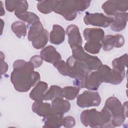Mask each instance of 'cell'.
Wrapping results in <instances>:
<instances>
[{
    "label": "cell",
    "instance_id": "cell-1",
    "mask_svg": "<svg viewBox=\"0 0 128 128\" xmlns=\"http://www.w3.org/2000/svg\"><path fill=\"white\" fill-rule=\"evenodd\" d=\"M14 70L10 74V80L16 90L19 92H28L40 79V74L34 70L30 62L18 60L13 64Z\"/></svg>",
    "mask_w": 128,
    "mask_h": 128
},
{
    "label": "cell",
    "instance_id": "cell-2",
    "mask_svg": "<svg viewBox=\"0 0 128 128\" xmlns=\"http://www.w3.org/2000/svg\"><path fill=\"white\" fill-rule=\"evenodd\" d=\"M111 118L110 112L104 106L100 112L92 108L84 110L80 114L83 125L90 128H114Z\"/></svg>",
    "mask_w": 128,
    "mask_h": 128
},
{
    "label": "cell",
    "instance_id": "cell-3",
    "mask_svg": "<svg viewBox=\"0 0 128 128\" xmlns=\"http://www.w3.org/2000/svg\"><path fill=\"white\" fill-rule=\"evenodd\" d=\"M90 0H56L54 12L62 15L66 20H74L77 16V12H83L90 6Z\"/></svg>",
    "mask_w": 128,
    "mask_h": 128
},
{
    "label": "cell",
    "instance_id": "cell-4",
    "mask_svg": "<svg viewBox=\"0 0 128 128\" xmlns=\"http://www.w3.org/2000/svg\"><path fill=\"white\" fill-rule=\"evenodd\" d=\"M68 76L74 78V84L80 88H84L86 78L90 70L86 66L72 56L67 58Z\"/></svg>",
    "mask_w": 128,
    "mask_h": 128
},
{
    "label": "cell",
    "instance_id": "cell-5",
    "mask_svg": "<svg viewBox=\"0 0 128 128\" xmlns=\"http://www.w3.org/2000/svg\"><path fill=\"white\" fill-rule=\"evenodd\" d=\"M106 106L111 114V122L114 127L120 126L127 117V102L122 104L115 96L108 98L105 102Z\"/></svg>",
    "mask_w": 128,
    "mask_h": 128
},
{
    "label": "cell",
    "instance_id": "cell-6",
    "mask_svg": "<svg viewBox=\"0 0 128 128\" xmlns=\"http://www.w3.org/2000/svg\"><path fill=\"white\" fill-rule=\"evenodd\" d=\"M28 40L32 42L34 48L39 50L44 48L47 44L48 40V32L40 21H38L30 28L28 35Z\"/></svg>",
    "mask_w": 128,
    "mask_h": 128
},
{
    "label": "cell",
    "instance_id": "cell-7",
    "mask_svg": "<svg viewBox=\"0 0 128 128\" xmlns=\"http://www.w3.org/2000/svg\"><path fill=\"white\" fill-rule=\"evenodd\" d=\"M72 56L85 64L90 70H97L102 65L100 59L92 56L84 51L82 46H79L72 49Z\"/></svg>",
    "mask_w": 128,
    "mask_h": 128
},
{
    "label": "cell",
    "instance_id": "cell-8",
    "mask_svg": "<svg viewBox=\"0 0 128 128\" xmlns=\"http://www.w3.org/2000/svg\"><path fill=\"white\" fill-rule=\"evenodd\" d=\"M97 70L100 73L102 82L110 83L112 84H120L124 78L123 74L113 68L112 69L107 65H102Z\"/></svg>",
    "mask_w": 128,
    "mask_h": 128
},
{
    "label": "cell",
    "instance_id": "cell-9",
    "mask_svg": "<svg viewBox=\"0 0 128 128\" xmlns=\"http://www.w3.org/2000/svg\"><path fill=\"white\" fill-rule=\"evenodd\" d=\"M113 21V18L107 16L102 13H90L86 12L84 22L86 25H92L102 28H107Z\"/></svg>",
    "mask_w": 128,
    "mask_h": 128
},
{
    "label": "cell",
    "instance_id": "cell-10",
    "mask_svg": "<svg viewBox=\"0 0 128 128\" xmlns=\"http://www.w3.org/2000/svg\"><path fill=\"white\" fill-rule=\"evenodd\" d=\"M101 102V98L98 92L85 90L77 98L76 104L82 108L97 106Z\"/></svg>",
    "mask_w": 128,
    "mask_h": 128
},
{
    "label": "cell",
    "instance_id": "cell-11",
    "mask_svg": "<svg viewBox=\"0 0 128 128\" xmlns=\"http://www.w3.org/2000/svg\"><path fill=\"white\" fill-rule=\"evenodd\" d=\"M102 8L104 13L108 16H114L118 12H126L128 9L127 0H108Z\"/></svg>",
    "mask_w": 128,
    "mask_h": 128
},
{
    "label": "cell",
    "instance_id": "cell-12",
    "mask_svg": "<svg viewBox=\"0 0 128 128\" xmlns=\"http://www.w3.org/2000/svg\"><path fill=\"white\" fill-rule=\"evenodd\" d=\"M125 40L122 35L116 34L115 35H107L104 36L102 40L103 50L105 51H110L114 48L122 47L124 44Z\"/></svg>",
    "mask_w": 128,
    "mask_h": 128
},
{
    "label": "cell",
    "instance_id": "cell-13",
    "mask_svg": "<svg viewBox=\"0 0 128 128\" xmlns=\"http://www.w3.org/2000/svg\"><path fill=\"white\" fill-rule=\"evenodd\" d=\"M66 32L68 36V42L72 50L82 46V40L78 27L75 24H70L67 26Z\"/></svg>",
    "mask_w": 128,
    "mask_h": 128
},
{
    "label": "cell",
    "instance_id": "cell-14",
    "mask_svg": "<svg viewBox=\"0 0 128 128\" xmlns=\"http://www.w3.org/2000/svg\"><path fill=\"white\" fill-rule=\"evenodd\" d=\"M40 54L42 60L48 63L54 64L62 60L61 55L52 46H48L44 48Z\"/></svg>",
    "mask_w": 128,
    "mask_h": 128
},
{
    "label": "cell",
    "instance_id": "cell-15",
    "mask_svg": "<svg viewBox=\"0 0 128 128\" xmlns=\"http://www.w3.org/2000/svg\"><path fill=\"white\" fill-rule=\"evenodd\" d=\"M102 82V77L98 70L90 72L86 78L84 88L91 90H96Z\"/></svg>",
    "mask_w": 128,
    "mask_h": 128
},
{
    "label": "cell",
    "instance_id": "cell-16",
    "mask_svg": "<svg viewBox=\"0 0 128 128\" xmlns=\"http://www.w3.org/2000/svg\"><path fill=\"white\" fill-rule=\"evenodd\" d=\"M52 112L54 114L64 115L70 108V102L62 98H57L52 100L51 104Z\"/></svg>",
    "mask_w": 128,
    "mask_h": 128
},
{
    "label": "cell",
    "instance_id": "cell-17",
    "mask_svg": "<svg viewBox=\"0 0 128 128\" xmlns=\"http://www.w3.org/2000/svg\"><path fill=\"white\" fill-rule=\"evenodd\" d=\"M48 90V84L44 82H38L32 89L30 94V97L35 102L43 101L44 96Z\"/></svg>",
    "mask_w": 128,
    "mask_h": 128
},
{
    "label": "cell",
    "instance_id": "cell-18",
    "mask_svg": "<svg viewBox=\"0 0 128 128\" xmlns=\"http://www.w3.org/2000/svg\"><path fill=\"white\" fill-rule=\"evenodd\" d=\"M128 14L126 12H118L114 15L110 28L115 32H120L126 28L128 22Z\"/></svg>",
    "mask_w": 128,
    "mask_h": 128
},
{
    "label": "cell",
    "instance_id": "cell-19",
    "mask_svg": "<svg viewBox=\"0 0 128 128\" xmlns=\"http://www.w3.org/2000/svg\"><path fill=\"white\" fill-rule=\"evenodd\" d=\"M83 35L87 42H100L104 37V32L100 28H86L83 32Z\"/></svg>",
    "mask_w": 128,
    "mask_h": 128
},
{
    "label": "cell",
    "instance_id": "cell-20",
    "mask_svg": "<svg viewBox=\"0 0 128 128\" xmlns=\"http://www.w3.org/2000/svg\"><path fill=\"white\" fill-rule=\"evenodd\" d=\"M5 6L6 10L14 12H26L28 4L26 0H6Z\"/></svg>",
    "mask_w": 128,
    "mask_h": 128
},
{
    "label": "cell",
    "instance_id": "cell-21",
    "mask_svg": "<svg viewBox=\"0 0 128 128\" xmlns=\"http://www.w3.org/2000/svg\"><path fill=\"white\" fill-rule=\"evenodd\" d=\"M32 109L34 113L44 118L53 112L51 104L49 103L43 102L42 101L34 102L32 105Z\"/></svg>",
    "mask_w": 128,
    "mask_h": 128
},
{
    "label": "cell",
    "instance_id": "cell-22",
    "mask_svg": "<svg viewBox=\"0 0 128 128\" xmlns=\"http://www.w3.org/2000/svg\"><path fill=\"white\" fill-rule=\"evenodd\" d=\"M65 39V31L64 28L58 24H54L52 30L50 32V42L54 44H62Z\"/></svg>",
    "mask_w": 128,
    "mask_h": 128
},
{
    "label": "cell",
    "instance_id": "cell-23",
    "mask_svg": "<svg viewBox=\"0 0 128 128\" xmlns=\"http://www.w3.org/2000/svg\"><path fill=\"white\" fill-rule=\"evenodd\" d=\"M63 116L58 114L54 112L48 116L44 118V128H58L62 126Z\"/></svg>",
    "mask_w": 128,
    "mask_h": 128
},
{
    "label": "cell",
    "instance_id": "cell-24",
    "mask_svg": "<svg viewBox=\"0 0 128 128\" xmlns=\"http://www.w3.org/2000/svg\"><path fill=\"white\" fill-rule=\"evenodd\" d=\"M128 64V54H125L119 58H114L112 62L113 69L125 75V68Z\"/></svg>",
    "mask_w": 128,
    "mask_h": 128
},
{
    "label": "cell",
    "instance_id": "cell-25",
    "mask_svg": "<svg viewBox=\"0 0 128 128\" xmlns=\"http://www.w3.org/2000/svg\"><path fill=\"white\" fill-rule=\"evenodd\" d=\"M57 98H64L63 89L58 86L52 85L46 92L44 100H52Z\"/></svg>",
    "mask_w": 128,
    "mask_h": 128
},
{
    "label": "cell",
    "instance_id": "cell-26",
    "mask_svg": "<svg viewBox=\"0 0 128 128\" xmlns=\"http://www.w3.org/2000/svg\"><path fill=\"white\" fill-rule=\"evenodd\" d=\"M14 14L18 18L27 22L28 24L32 25L36 22L40 21V18L38 15L30 12H14Z\"/></svg>",
    "mask_w": 128,
    "mask_h": 128
},
{
    "label": "cell",
    "instance_id": "cell-27",
    "mask_svg": "<svg viewBox=\"0 0 128 128\" xmlns=\"http://www.w3.org/2000/svg\"><path fill=\"white\" fill-rule=\"evenodd\" d=\"M56 0H42L37 4V8L40 12L48 14L54 12Z\"/></svg>",
    "mask_w": 128,
    "mask_h": 128
},
{
    "label": "cell",
    "instance_id": "cell-28",
    "mask_svg": "<svg viewBox=\"0 0 128 128\" xmlns=\"http://www.w3.org/2000/svg\"><path fill=\"white\" fill-rule=\"evenodd\" d=\"M11 29L16 36L20 38L24 37L26 34L27 26L22 22H14L11 25Z\"/></svg>",
    "mask_w": 128,
    "mask_h": 128
},
{
    "label": "cell",
    "instance_id": "cell-29",
    "mask_svg": "<svg viewBox=\"0 0 128 128\" xmlns=\"http://www.w3.org/2000/svg\"><path fill=\"white\" fill-rule=\"evenodd\" d=\"M64 97L67 100H74L78 96L80 88L77 86H67L63 88Z\"/></svg>",
    "mask_w": 128,
    "mask_h": 128
},
{
    "label": "cell",
    "instance_id": "cell-30",
    "mask_svg": "<svg viewBox=\"0 0 128 128\" xmlns=\"http://www.w3.org/2000/svg\"><path fill=\"white\" fill-rule=\"evenodd\" d=\"M102 44L100 42H87L84 46L85 50L92 54H98L101 48Z\"/></svg>",
    "mask_w": 128,
    "mask_h": 128
},
{
    "label": "cell",
    "instance_id": "cell-31",
    "mask_svg": "<svg viewBox=\"0 0 128 128\" xmlns=\"http://www.w3.org/2000/svg\"><path fill=\"white\" fill-rule=\"evenodd\" d=\"M53 64L60 74L64 76H68V67L66 62L61 60L56 62Z\"/></svg>",
    "mask_w": 128,
    "mask_h": 128
},
{
    "label": "cell",
    "instance_id": "cell-32",
    "mask_svg": "<svg viewBox=\"0 0 128 128\" xmlns=\"http://www.w3.org/2000/svg\"><path fill=\"white\" fill-rule=\"evenodd\" d=\"M76 124V120L74 117L67 116L63 118L62 126L65 128H72Z\"/></svg>",
    "mask_w": 128,
    "mask_h": 128
},
{
    "label": "cell",
    "instance_id": "cell-33",
    "mask_svg": "<svg viewBox=\"0 0 128 128\" xmlns=\"http://www.w3.org/2000/svg\"><path fill=\"white\" fill-rule=\"evenodd\" d=\"M30 62L32 63V64L34 67V68H38L42 64L43 62V60L40 56L36 55L32 56L30 58Z\"/></svg>",
    "mask_w": 128,
    "mask_h": 128
},
{
    "label": "cell",
    "instance_id": "cell-34",
    "mask_svg": "<svg viewBox=\"0 0 128 128\" xmlns=\"http://www.w3.org/2000/svg\"><path fill=\"white\" fill-rule=\"evenodd\" d=\"M4 54L2 52H0V64H1V74L6 73L8 70V65L6 62L4 61Z\"/></svg>",
    "mask_w": 128,
    "mask_h": 128
},
{
    "label": "cell",
    "instance_id": "cell-35",
    "mask_svg": "<svg viewBox=\"0 0 128 128\" xmlns=\"http://www.w3.org/2000/svg\"><path fill=\"white\" fill-rule=\"evenodd\" d=\"M0 4H1V10H0V16H2V15L5 14V12L4 10V8H3V4H2V1H0Z\"/></svg>",
    "mask_w": 128,
    "mask_h": 128
}]
</instances>
